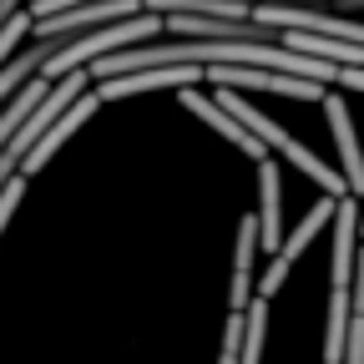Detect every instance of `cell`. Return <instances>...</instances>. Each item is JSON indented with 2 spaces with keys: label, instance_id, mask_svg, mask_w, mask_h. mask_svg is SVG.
I'll return each instance as SVG.
<instances>
[{
  "label": "cell",
  "instance_id": "14",
  "mask_svg": "<svg viewBox=\"0 0 364 364\" xmlns=\"http://www.w3.org/2000/svg\"><path fill=\"white\" fill-rule=\"evenodd\" d=\"M344 364H364V318L349 324V344H344Z\"/></svg>",
  "mask_w": 364,
  "mask_h": 364
},
{
  "label": "cell",
  "instance_id": "15",
  "mask_svg": "<svg viewBox=\"0 0 364 364\" xmlns=\"http://www.w3.org/2000/svg\"><path fill=\"white\" fill-rule=\"evenodd\" d=\"M354 318H364V253L354 263Z\"/></svg>",
  "mask_w": 364,
  "mask_h": 364
},
{
  "label": "cell",
  "instance_id": "13",
  "mask_svg": "<svg viewBox=\"0 0 364 364\" xmlns=\"http://www.w3.org/2000/svg\"><path fill=\"white\" fill-rule=\"evenodd\" d=\"M21 193H26V177H11V182H6V193H0V233H6L11 213L21 208Z\"/></svg>",
  "mask_w": 364,
  "mask_h": 364
},
{
  "label": "cell",
  "instance_id": "3",
  "mask_svg": "<svg viewBox=\"0 0 364 364\" xmlns=\"http://www.w3.org/2000/svg\"><path fill=\"white\" fill-rule=\"evenodd\" d=\"M284 182L273 162H258V248H268L273 258L284 253Z\"/></svg>",
  "mask_w": 364,
  "mask_h": 364
},
{
  "label": "cell",
  "instance_id": "4",
  "mask_svg": "<svg viewBox=\"0 0 364 364\" xmlns=\"http://www.w3.org/2000/svg\"><path fill=\"white\" fill-rule=\"evenodd\" d=\"M253 253H258V213L238 223V238H233V284H228V314H248V304L258 299Z\"/></svg>",
  "mask_w": 364,
  "mask_h": 364
},
{
  "label": "cell",
  "instance_id": "7",
  "mask_svg": "<svg viewBox=\"0 0 364 364\" xmlns=\"http://www.w3.org/2000/svg\"><path fill=\"white\" fill-rule=\"evenodd\" d=\"M324 107H329V127H334V142H339V177L359 198L364 193V152H359V136H354V122H349V102L344 97H324Z\"/></svg>",
  "mask_w": 364,
  "mask_h": 364
},
{
  "label": "cell",
  "instance_id": "2",
  "mask_svg": "<svg viewBox=\"0 0 364 364\" xmlns=\"http://www.w3.org/2000/svg\"><path fill=\"white\" fill-rule=\"evenodd\" d=\"M208 81L233 91V86H253V91H273V97H294V102H318L324 107L329 91L314 86V81H299V76H284V71H258V66H208Z\"/></svg>",
  "mask_w": 364,
  "mask_h": 364
},
{
  "label": "cell",
  "instance_id": "8",
  "mask_svg": "<svg viewBox=\"0 0 364 364\" xmlns=\"http://www.w3.org/2000/svg\"><path fill=\"white\" fill-rule=\"evenodd\" d=\"M97 107H102V97H97V91H86V97H81V102H76V107H71V112H66V117H61V122L51 127V132L41 136V147H36V152L26 157L21 177H36V172H41L46 162H51V157L61 152V142H66V136H71V132H76L81 122H91V117H97Z\"/></svg>",
  "mask_w": 364,
  "mask_h": 364
},
{
  "label": "cell",
  "instance_id": "9",
  "mask_svg": "<svg viewBox=\"0 0 364 364\" xmlns=\"http://www.w3.org/2000/svg\"><path fill=\"white\" fill-rule=\"evenodd\" d=\"M359 218H364V208L354 203V198H339V213H334V268H329V279H334V289H349V279H354V238H359Z\"/></svg>",
  "mask_w": 364,
  "mask_h": 364
},
{
  "label": "cell",
  "instance_id": "11",
  "mask_svg": "<svg viewBox=\"0 0 364 364\" xmlns=\"http://www.w3.org/2000/svg\"><path fill=\"white\" fill-rule=\"evenodd\" d=\"M349 324H354V299H349V289H334L329 294V324H324V359L329 364H344Z\"/></svg>",
  "mask_w": 364,
  "mask_h": 364
},
{
  "label": "cell",
  "instance_id": "5",
  "mask_svg": "<svg viewBox=\"0 0 364 364\" xmlns=\"http://www.w3.org/2000/svg\"><path fill=\"white\" fill-rule=\"evenodd\" d=\"M203 66H162V71H132V76H117V81H102L97 86V97L102 107L107 102H122V97H142V91H162V86H177V91H188L198 86Z\"/></svg>",
  "mask_w": 364,
  "mask_h": 364
},
{
  "label": "cell",
  "instance_id": "16",
  "mask_svg": "<svg viewBox=\"0 0 364 364\" xmlns=\"http://www.w3.org/2000/svg\"><path fill=\"white\" fill-rule=\"evenodd\" d=\"M359 238H364V218H359Z\"/></svg>",
  "mask_w": 364,
  "mask_h": 364
},
{
  "label": "cell",
  "instance_id": "10",
  "mask_svg": "<svg viewBox=\"0 0 364 364\" xmlns=\"http://www.w3.org/2000/svg\"><path fill=\"white\" fill-rule=\"evenodd\" d=\"M258 0H147L152 16H203V21H253Z\"/></svg>",
  "mask_w": 364,
  "mask_h": 364
},
{
  "label": "cell",
  "instance_id": "12",
  "mask_svg": "<svg viewBox=\"0 0 364 364\" xmlns=\"http://www.w3.org/2000/svg\"><path fill=\"white\" fill-rule=\"evenodd\" d=\"M263 339H268V299H253L243 314V364L263 359Z\"/></svg>",
  "mask_w": 364,
  "mask_h": 364
},
{
  "label": "cell",
  "instance_id": "6",
  "mask_svg": "<svg viewBox=\"0 0 364 364\" xmlns=\"http://www.w3.org/2000/svg\"><path fill=\"white\" fill-rule=\"evenodd\" d=\"M177 102H182V107H188L193 117H203V122H208L213 132H223V136H228V142H233L238 152H248L253 162H268V147L258 142V136H253V132H248V127H243L238 117H228V112H223V107H218L213 97H203V91H198V86H188V91H182V97H177Z\"/></svg>",
  "mask_w": 364,
  "mask_h": 364
},
{
  "label": "cell",
  "instance_id": "1",
  "mask_svg": "<svg viewBox=\"0 0 364 364\" xmlns=\"http://www.w3.org/2000/svg\"><path fill=\"white\" fill-rule=\"evenodd\" d=\"M213 102H218V107H223L228 117H238V122H243V127H248V132L258 136L263 147L284 152V157H289V162H294V167H299L304 177H314V182H318V188H324V193H329L334 203H339V198H354V193H349V182H344V177H339V172H334L329 162H318V157H314L309 147H299L294 136H289V132H284L279 122H273V117H263L258 107H248L243 97H233V91H223V86H218V97H213Z\"/></svg>",
  "mask_w": 364,
  "mask_h": 364
}]
</instances>
